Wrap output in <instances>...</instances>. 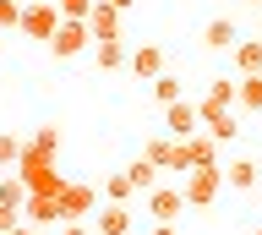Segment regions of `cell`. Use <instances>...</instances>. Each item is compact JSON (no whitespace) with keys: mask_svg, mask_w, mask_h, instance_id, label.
Segmentation results:
<instances>
[{"mask_svg":"<svg viewBox=\"0 0 262 235\" xmlns=\"http://www.w3.org/2000/svg\"><path fill=\"white\" fill-rule=\"evenodd\" d=\"M186 142V159H191V169L196 164H219V142H213L208 132H191V137H180Z\"/></svg>","mask_w":262,"mask_h":235,"instance_id":"9a60e30c","label":"cell"},{"mask_svg":"<svg viewBox=\"0 0 262 235\" xmlns=\"http://www.w3.org/2000/svg\"><path fill=\"white\" fill-rule=\"evenodd\" d=\"M11 235H44V230H38V224H16Z\"/></svg>","mask_w":262,"mask_h":235,"instance_id":"f546056e","label":"cell"},{"mask_svg":"<svg viewBox=\"0 0 262 235\" xmlns=\"http://www.w3.org/2000/svg\"><path fill=\"white\" fill-rule=\"evenodd\" d=\"M22 6H28V0H22Z\"/></svg>","mask_w":262,"mask_h":235,"instance_id":"836d02e7","label":"cell"},{"mask_svg":"<svg viewBox=\"0 0 262 235\" xmlns=\"http://www.w3.org/2000/svg\"><path fill=\"white\" fill-rule=\"evenodd\" d=\"M93 235H131V202H98Z\"/></svg>","mask_w":262,"mask_h":235,"instance_id":"52a82bcc","label":"cell"},{"mask_svg":"<svg viewBox=\"0 0 262 235\" xmlns=\"http://www.w3.org/2000/svg\"><path fill=\"white\" fill-rule=\"evenodd\" d=\"M235 104H241V110H251V115H262V71H251V77H241V82H235Z\"/></svg>","mask_w":262,"mask_h":235,"instance_id":"e0dca14e","label":"cell"},{"mask_svg":"<svg viewBox=\"0 0 262 235\" xmlns=\"http://www.w3.org/2000/svg\"><path fill=\"white\" fill-rule=\"evenodd\" d=\"M208 104H219V110H229V104H235V82H229V77H219V82L208 88Z\"/></svg>","mask_w":262,"mask_h":235,"instance_id":"cb8c5ba5","label":"cell"},{"mask_svg":"<svg viewBox=\"0 0 262 235\" xmlns=\"http://www.w3.org/2000/svg\"><path fill=\"white\" fill-rule=\"evenodd\" d=\"M142 159L153 169H164V175H186V169H191V159H186V142H180V137H147V148H142Z\"/></svg>","mask_w":262,"mask_h":235,"instance_id":"3957f363","label":"cell"},{"mask_svg":"<svg viewBox=\"0 0 262 235\" xmlns=\"http://www.w3.org/2000/svg\"><path fill=\"white\" fill-rule=\"evenodd\" d=\"M126 60H131L126 38H98V44H93V66H98V71H120Z\"/></svg>","mask_w":262,"mask_h":235,"instance_id":"7c38bea8","label":"cell"},{"mask_svg":"<svg viewBox=\"0 0 262 235\" xmlns=\"http://www.w3.org/2000/svg\"><path fill=\"white\" fill-rule=\"evenodd\" d=\"M88 44H93L88 22H60V28H55V38H49V55H55V60H77Z\"/></svg>","mask_w":262,"mask_h":235,"instance_id":"5b68a950","label":"cell"},{"mask_svg":"<svg viewBox=\"0 0 262 235\" xmlns=\"http://www.w3.org/2000/svg\"><path fill=\"white\" fill-rule=\"evenodd\" d=\"M16 153H22V137L0 132V169H11V164H16Z\"/></svg>","mask_w":262,"mask_h":235,"instance_id":"484cf974","label":"cell"},{"mask_svg":"<svg viewBox=\"0 0 262 235\" xmlns=\"http://www.w3.org/2000/svg\"><path fill=\"white\" fill-rule=\"evenodd\" d=\"M257 235H262V224H257Z\"/></svg>","mask_w":262,"mask_h":235,"instance_id":"d6a6232c","label":"cell"},{"mask_svg":"<svg viewBox=\"0 0 262 235\" xmlns=\"http://www.w3.org/2000/svg\"><path fill=\"white\" fill-rule=\"evenodd\" d=\"M235 71H241V77H251V71H262V38H241V44H235Z\"/></svg>","mask_w":262,"mask_h":235,"instance_id":"2e32d148","label":"cell"},{"mask_svg":"<svg viewBox=\"0 0 262 235\" xmlns=\"http://www.w3.org/2000/svg\"><path fill=\"white\" fill-rule=\"evenodd\" d=\"M126 66H131V77H142V82H153L159 71H169V55H164V44H137Z\"/></svg>","mask_w":262,"mask_h":235,"instance_id":"9c48e42d","label":"cell"},{"mask_svg":"<svg viewBox=\"0 0 262 235\" xmlns=\"http://www.w3.org/2000/svg\"><path fill=\"white\" fill-rule=\"evenodd\" d=\"M126 175H131V186H137V191H153V186H159V175H164V169H153V164H147V159H131V164H126Z\"/></svg>","mask_w":262,"mask_h":235,"instance_id":"44dd1931","label":"cell"},{"mask_svg":"<svg viewBox=\"0 0 262 235\" xmlns=\"http://www.w3.org/2000/svg\"><path fill=\"white\" fill-rule=\"evenodd\" d=\"M224 186L229 191H251V186H257V164H251V159H235V164L224 169Z\"/></svg>","mask_w":262,"mask_h":235,"instance_id":"d6986e66","label":"cell"},{"mask_svg":"<svg viewBox=\"0 0 262 235\" xmlns=\"http://www.w3.org/2000/svg\"><path fill=\"white\" fill-rule=\"evenodd\" d=\"M131 197H137V186H131V175H126V169L104 181V202H131Z\"/></svg>","mask_w":262,"mask_h":235,"instance_id":"7402d4cb","label":"cell"},{"mask_svg":"<svg viewBox=\"0 0 262 235\" xmlns=\"http://www.w3.org/2000/svg\"><path fill=\"white\" fill-rule=\"evenodd\" d=\"M93 208H98V186L93 181H66L60 186V224L93 219Z\"/></svg>","mask_w":262,"mask_h":235,"instance_id":"277c9868","label":"cell"},{"mask_svg":"<svg viewBox=\"0 0 262 235\" xmlns=\"http://www.w3.org/2000/svg\"><path fill=\"white\" fill-rule=\"evenodd\" d=\"M22 22V0H0V33H16Z\"/></svg>","mask_w":262,"mask_h":235,"instance_id":"d4e9b609","label":"cell"},{"mask_svg":"<svg viewBox=\"0 0 262 235\" xmlns=\"http://www.w3.org/2000/svg\"><path fill=\"white\" fill-rule=\"evenodd\" d=\"M257 11H262V6H257Z\"/></svg>","mask_w":262,"mask_h":235,"instance_id":"e575fe53","label":"cell"},{"mask_svg":"<svg viewBox=\"0 0 262 235\" xmlns=\"http://www.w3.org/2000/svg\"><path fill=\"white\" fill-rule=\"evenodd\" d=\"M60 22H66V17L55 11V0H28V6H22V22H16V33L33 38V44H49Z\"/></svg>","mask_w":262,"mask_h":235,"instance_id":"7a4b0ae2","label":"cell"},{"mask_svg":"<svg viewBox=\"0 0 262 235\" xmlns=\"http://www.w3.org/2000/svg\"><path fill=\"white\" fill-rule=\"evenodd\" d=\"M60 235H93V224H88V219H77V224H60Z\"/></svg>","mask_w":262,"mask_h":235,"instance_id":"83f0119b","label":"cell"},{"mask_svg":"<svg viewBox=\"0 0 262 235\" xmlns=\"http://www.w3.org/2000/svg\"><path fill=\"white\" fill-rule=\"evenodd\" d=\"M22 224H38V230L60 224V197H28L22 202Z\"/></svg>","mask_w":262,"mask_h":235,"instance_id":"8fae6325","label":"cell"},{"mask_svg":"<svg viewBox=\"0 0 262 235\" xmlns=\"http://www.w3.org/2000/svg\"><path fill=\"white\" fill-rule=\"evenodd\" d=\"M180 213H186V191L180 186H153L147 191V219H169L175 224Z\"/></svg>","mask_w":262,"mask_h":235,"instance_id":"ba28073f","label":"cell"},{"mask_svg":"<svg viewBox=\"0 0 262 235\" xmlns=\"http://www.w3.org/2000/svg\"><path fill=\"white\" fill-rule=\"evenodd\" d=\"M55 11H60L66 22H88V11H93V0H55Z\"/></svg>","mask_w":262,"mask_h":235,"instance_id":"603a6c76","label":"cell"},{"mask_svg":"<svg viewBox=\"0 0 262 235\" xmlns=\"http://www.w3.org/2000/svg\"><path fill=\"white\" fill-rule=\"evenodd\" d=\"M153 235H180V230L169 224V219H159V224H153Z\"/></svg>","mask_w":262,"mask_h":235,"instance_id":"f1b7e54d","label":"cell"},{"mask_svg":"<svg viewBox=\"0 0 262 235\" xmlns=\"http://www.w3.org/2000/svg\"><path fill=\"white\" fill-rule=\"evenodd\" d=\"M88 33L98 38H126V11H115V6H104V0H93V11H88Z\"/></svg>","mask_w":262,"mask_h":235,"instance_id":"8992f818","label":"cell"},{"mask_svg":"<svg viewBox=\"0 0 262 235\" xmlns=\"http://www.w3.org/2000/svg\"><path fill=\"white\" fill-rule=\"evenodd\" d=\"M202 132H208L213 142H235V137H241V120L229 115V110H208V115H202Z\"/></svg>","mask_w":262,"mask_h":235,"instance_id":"5bb4252c","label":"cell"},{"mask_svg":"<svg viewBox=\"0 0 262 235\" xmlns=\"http://www.w3.org/2000/svg\"><path fill=\"white\" fill-rule=\"evenodd\" d=\"M16 224H22V213H11V208H6V202H0V235H11Z\"/></svg>","mask_w":262,"mask_h":235,"instance_id":"4316f807","label":"cell"},{"mask_svg":"<svg viewBox=\"0 0 262 235\" xmlns=\"http://www.w3.org/2000/svg\"><path fill=\"white\" fill-rule=\"evenodd\" d=\"M0 202H6L11 213H22V202H28V186H22V175H16V169H6V175H0Z\"/></svg>","mask_w":262,"mask_h":235,"instance_id":"ac0fdd59","label":"cell"},{"mask_svg":"<svg viewBox=\"0 0 262 235\" xmlns=\"http://www.w3.org/2000/svg\"><path fill=\"white\" fill-rule=\"evenodd\" d=\"M147 88H153V99H159V104H175V99H186V93H180V77H175V71H159V77H153Z\"/></svg>","mask_w":262,"mask_h":235,"instance_id":"ffe728a7","label":"cell"},{"mask_svg":"<svg viewBox=\"0 0 262 235\" xmlns=\"http://www.w3.org/2000/svg\"><path fill=\"white\" fill-rule=\"evenodd\" d=\"M164 132H169V137H191V132H202V115H196V104H191V99L164 104Z\"/></svg>","mask_w":262,"mask_h":235,"instance_id":"30bf717a","label":"cell"},{"mask_svg":"<svg viewBox=\"0 0 262 235\" xmlns=\"http://www.w3.org/2000/svg\"><path fill=\"white\" fill-rule=\"evenodd\" d=\"M202 44H208V50H235V44H241V28L229 17H213L208 28H202Z\"/></svg>","mask_w":262,"mask_h":235,"instance_id":"4fadbf2b","label":"cell"},{"mask_svg":"<svg viewBox=\"0 0 262 235\" xmlns=\"http://www.w3.org/2000/svg\"><path fill=\"white\" fill-rule=\"evenodd\" d=\"M180 191H186V208H208V202H219V191H224V169L219 164H196L180 175Z\"/></svg>","mask_w":262,"mask_h":235,"instance_id":"6da1fadb","label":"cell"},{"mask_svg":"<svg viewBox=\"0 0 262 235\" xmlns=\"http://www.w3.org/2000/svg\"><path fill=\"white\" fill-rule=\"evenodd\" d=\"M246 6H262V0H246Z\"/></svg>","mask_w":262,"mask_h":235,"instance_id":"1f68e13d","label":"cell"},{"mask_svg":"<svg viewBox=\"0 0 262 235\" xmlns=\"http://www.w3.org/2000/svg\"><path fill=\"white\" fill-rule=\"evenodd\" d=\"M104 6H115V11H131V6H137V0H104Z\"/></svg>","mask_w":262,"mask_h":235,"instance_id":"4dcf8cb0","label":"cell"}]
</instances>
